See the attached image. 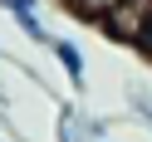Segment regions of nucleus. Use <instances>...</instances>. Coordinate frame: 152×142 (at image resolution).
<instances>
[{
	"label": "nucleus",
	"instance_id": "f257e3e1",
	"mask_svg": "<svg viewBox=\"0 0 152 142\" xmlns=\"http://www.w3.org/2000/svg\"><path fill=\"white\" fill-rule=\"evenodd\" d=\"M147 15H152V0H118V10H113L98 30H103V39L132 49V44L142 39V30H147Z\"/></svg>",
	"mask_w": 152,
	"mask_h": 142
},
{
	"label": "nucleus",
	"instance_id": "f03ea898",
	"mask_svg": "<svg viewBox=\"0 0 152 142\" xmlns=\"http://www.w3.org/2000/svg\"><path fill=\"white\" fill-rule=\"evenodd\" d=\"M49 54H54V64L64 69V79H69L74 98H79V93H88V59H83L79 44H74L69 34H54V39H49Z\"/></svg>",
	"mask_w": 152,
	"mask_h": 142
},
{
	"label": "nucleus",
	"instance_id": "7ed1b4c3",
	"mask_svg": "<svg viewBox=\"0 0 152 142\" xmlns=\"http://www.w3.org/2000/svg\"><path fill=\"white\" fill-rule=\"evenodd\" d=\"M88 127H93V113L74 108V103H59V113H54V142H88Z\"/></svg>",
	"mask_w": 152,
	"mask_h": 142
},
{
	"label": "nucleus",
	"instance_id": "20e7f679",
	"mask_svg": "<svg viewBox=\"0 0 152 142\" xmlns=\"http://www.w3.org/2000/svg\"><path fill=\"white\" fill-rule=\"evenodd\" d=\"M64 10H69L74 20H83V25H103L118 10V0H64Z\"/></svg>",
	"mask_w": 152,
	"mask_h": 142
},
{
	"label": "nucleus",
	"instance_id": "39448f33",
	"mask_svg": "<svg viewBox=\"0 0 152 142\" xmlns=\"http://www.w3.org/2000/svg\"><path fill=\"white\" fill-rule=\"evenodd\" d=\"M10 20L25 30V39H34V44H49L54 34H49V25H44V15H34V10H10Z\"/></svg>",
	"mask_w": 152,
	"mask_h": 142
},
{
	"label": "nucleus",
	"instance_id": "423d86ee",
	"mask_svg": "<svg viewBox=\"0 0 152 142\" xmlns=\"http://www.w3.org/2000/svg\"><path fill=\"white\" fill-rule=\"evenodd\" d=\"M128 103H132V113H137L142 127H152V93L142 88V83H128Z\"/></svg>",
	"mask_w": 152,
	"mask_h": 142
},
{
	"label": "nucleus",
	"instance_id": "0eeeda50",
	"mask_svg": "<svg viewBox=\"0 0 152 142\" xmlns=\"http://www.w3.org/2000/svg\"><path fill=\"white\" fill-rule=\"evenodd\" d=\"M132 49H137V54H142V59H147V64H152V15H147V30H142V39H137V44H132Z\"/></svg>",
	"mask_w": 152,
	"mask_h": 142
},
{
	"label": "nucleus",
	"instance_id": "6e6552de",
	"mask_svg": "<svg viewBox=\"0 0 152 142\" xmlns=\"http://www.w3.org/2000/svg\"><path fill=\"white\" fill-rule=\"evenodd\" d=\"M88 142H108V137H88Z\"/></svg>",
	"mask_w": 152,
	"mask_h": 142
}]
</instances>
